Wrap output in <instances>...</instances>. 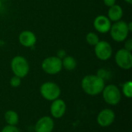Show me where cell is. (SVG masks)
<instances>
[{"label":"cell","instance_id":"1","mask_svg":"<svg viewBox=\"0 0 132 132\" xmlns=\"http://www.w3.org/2000/svg\"><path fill=\"white\" fill-rule=\"evenodd\" d=\"M105 86V80L96 74L86 75L81 80V88L89 96H97L101 94Z\"/></svg>","mask_w":132,"mask_h":132},{"label":"cell","instance_id":"2","mask_svg":"<svg viewBox=\"0 0 132 132\" xmlns=\"http://www.w3.org/2000/svg\"><path fill=\"white\" fill-rule=\"evenodd\" d=\"M102 97L106 104L111 106H115L118 104L122 97L121 90L115 84L105 85L102 92Z\"/></svg>","mask_w":132,"mask_h":132},{"label":"cell","instance_id":"3","mask_svg":"<svg viewBox=\"0 0 132 132\" xmlns=\"http://www.w3.org/2000/svg\"><path fill=\"white\" fill-rule=\"evenodd\" d=\"M11 70L15 76L21 79L26 77L29 72V64L28 60L22 56H15L11 60Z\"/></svg>","mask_w":132,"mask_h":132},{"label":"cell","instance_id":"4","mask_svg":"<svg viewBox=\"0 0 132 132\" xmlns=\"http://www.w3.org/2000/svg\"><path fill=\"white\" fill-rule=\"evenodd\" d=\"M109 32L114 41L117 43L124 42L128 39L130 32L128 28V22L122 20L115 22L113 25H111Z\"/></svg>","mask_w":132,"mask_h":132},{"label":"cell","instance_id":"5","mask_svg":"<svg viewBox=\"0 0 132 132\" xmlns=\"http://www.w3.org/2000/svg\"><path fill=\"white\" fill-rule=\"evenodd\" d=\"M39 92L41 96L48 101H53L57 98H60L61 94L60 86L51 81L43 83L39 87Z\"/></svg>","mask_w":132,"mask_h":132},{"label":"cell","instance_id":"6","mask_svg":"<svg viewBox=\"0 0 132 132\" xmlns=\"http://www.w3.org/2000/svg\"><path fill=\"white\" fill-rule=\"evenodd\" d=\"M43 70L49 75H56L62 69V60L56 56H51L45 58L41 64Z\"/></svg>","mask_w":132,"mask_h":132},{"label":"cell","instance_id":"7","mask_svg":"<svg viewBox=\"0 0 132 132\" xmlns=\"http://www.w3.org/2000/svg\"><path fill=\"white\" fill-rule=\"evenodd\" d=\"M115 63L122 70H130L132 67L131 52L122 48L118 50L114 56Z\"/></svg>","mask_w":132,"mask_h":132},{"label":"cell","instance_id":"8","mask_svg":"<svg viewBox=\"0 0 132 132\" xmlns=\"http://www.w3.org/2000/svg\"><path fill=\"white\" fill-rule=\"evenodd\" d=\"M94 53L98 60L106 61L112 56L113 49L108 41L100 40L98 43L94 46Z\"/></svg>","mask_w":132,"mask_h":132},{"label":"cell","instance_id":"9","mask_svg":"<svg viewBox=\"0 0 132 132\" xmlns=\"http://www.w3.org/2000/svg\"><path fill=\"white\" fill-rule=\"evenodd\" d=\"M115 121V113L110 108H104L101 110L97 116V122L99 126L102 128H108L111 126Z\"/></svg>","mask_w":132,"mask_h":132},{"label":"cell","instance_id":"10","mask_svg":"<svg viewBox=\"0 0 132 132\" xmlns=\"http://www.w3.org/2000/svg\"><path fill=\"white\" fill-rule=\"evenodd\" d=\"M50 112L52 118L56 119H60L63 118L67 111V104L63 99L57 98L51 101Z\"/></svg>","mask_w":132,"mask_h":132},{"label":"cell","instance_id":"11","mask_svg":"<svg viewBox=\"0 0 132 132\" xmlns=\"http://www.w3.org/2000/svg\"><path fill=\"white\" fill-rule=\"evenodd\" d=\"M55 127L54 121L52 117L43 116L36 123L35 132H53Z\"/></svg>","mask_w":132,"mask_h":132},{"label":"cell","instance_id":"12","mask_svg":"<svg viewBox=\"0 0 132 132\" xmlns=\"http://www.w3.org/2000/svg\"><path fill=\"white\" fill-rule=\"evenodd\" d=\"M94 29L101 34H105L109 32L111 27V22L108 18V16L104 15H97L93 22Z\"/></svg>","mask_w":132,"mask_h":132},{"label":"cell","instance_id":"13","mask_svg":"<svg viewBox=\"0 0 132 132\" xmlns=\"http://www.w3.org/2000/svg\"><path fill=\"white\" fill-rule=\"evenodd\" d=\"M36 40L37 39L35 33L30 30H24L19 35V42L24 47L30 48L34 46L36 43Z\"/></svg>","mask_w":132,"mask_h":132},{"label":"cell","instance_id":"14","mask_svg":"<svg viewBox=\"0 0 132 132\" xmlns=\"http://www.w3.org/2000/svg\"><path fill=\"white\" fill-rule=\"evenodd\" d=\"M123 9L119 5H114L111 7H109L108 12V18L111 20V22H118L121 20L123 17Z\"/></svg>","mask_w":132,"mask_h":132},{"label":"cell","instance_id":"15","mask_svg":"<svg viewBox=\"0 0 132 132\" xmlns=\"http://www.w3.org/2000/svg\"><path fill=\"white\" fill-rule=\"evenodd\" d=\"M4 118L8 125H12V126H16L19 121V117L18 113L13 110L7 111L4 114Z\"/></svg>","mask_w":132,"mask_h":132},{"label":"cell","instance_id":"16","mask_svg":"<svg viewBox=\"0 0 132 132\" xmlns=\"http://www.w3.org/2000/svg\"><path fill=\"white\" fill-rule=\"evenodd\" d=\"M77 63L76 59L72 56H66L62 59V66L66 70L72 71L77 67Z\"/></svg>","mask_w":132,"mask_h":132},{"label":"cell","instance_id":"17","mask_svg":"<svg viewBox=\"0 0 132 132\" xmlns=\"http://www.w3.org/2000/svg\"><path fill=\"white\" fill-rule=\"evenodd\" d=\"M99 41H100V39H99L98 35L94 32H90L86 36V42L90 46H94L95 45L98 43Z\"/></svg>","mask_w":132,"mask_h":132},{"label":"cell","instance_id":"18","mask_svg":"<svg viewBox=\"0 0 132 132\" xmlns=\"http://www.w3.org/2000/svg\"><path fill=\"white\" fill-rule=\"evenodd\" d=\"M122 94L126 98L132 97V82L131 80L126 81L122 86Z\"/></svg>","mask_w":132,"mask_h":132},{"label":"cell","instance_id":"19","mask_svg":"<svg viewBox=\"0 0 132 132\" xmlns=\"http://www.w3.org/2000/svg\"><path fill=\"white\" fill-rule=\"evenodd\" d=\"M21 83H22V79L17 76H15V75L10 79V81H9L10 86L12 87H14V88L19 87L21 85Z\"/></svg>","mask_w":132,"mask_h":132},{"label":"cell","instance_id":"20","mask_svg":"<svg viewBox=\"0 0 132 132\" xmlns=\"http://www.w3.org/2000/svg\"><path fill=\"white\" fill-rule=\"evenodd\" d=\"M109 74H110V73L108 70H106L104 68H101L97 70V73L96 75H97L99 77H101L104 80H105L106 79L109 78Z\"/></svg>","mask_w":132,"mask_h":132},{"label":"cell","instance_id":"21","mask_svg":"<svg viewBox=\"0 0 132 132\" xmlns=\"http://www.w3.org/2000/svg\"><path fill=\"white\" fill-rule=\"evenodd\" d=\"M1 132H19V129L16 126L7 125L2 129Z\"/></svg>","mask_w":132,"mask_h":132},{"label":"cell","instance_id":"22","mask_svg":"<svg viewBox=\"0 0 132 132\" xmlns=\"http://www.w3.org/2000/svg\"><path fill=\"white\" fill-rule=\"evenodd\" d=\"M124 42H125V44H124V46H125V48H124V49H125V50H128V51L131 52V50H132V39H125Z\"/></svg>","mask_w":132,"mask_h":132},{"label":"cell","instance_id":"23","mask_svg":"<svg viewBox=\"0 0 132 132\" xmlns=\"http://www.w3.org/2000/svg\"><path fill=\"white\" fill-rule=\"evenodd\" d=\"M103 2H104V4L108 8L116 4V0H103Z\"/></svg>","mask_w":132,"mask_h":132},{"label":"cell","instance_id":"24","mask_svg":"<svg viewBox=\"0 0 132 132\" xmlns=\"http://www.w3.org/2000/svg\"><path fill=\"white\" fill-rule=\"evenodd\" d=\"M67 55H66V52L63 50H60L58 52H57V55H56V56H58L59 58H60L61 60L64 57V56H66Z\"/></svg>","mask_w":132,"mask_h":132},{"label":"cell","instance_id":"25","mask_svg":"<svg viewBox=\"0 0 132 132\" xmlns=\"http://www.w3.org/2000/svg\"><path fill=\"white\" fill-rule=\"evenodd\" d=\"M128 30H129V32H131L132 31V22H128Z\"/></svg>","mask_w":132,"mask_h":132},{"label":"cell","instance_id":"26","mask_svg":"<svg viewBox=\"0 0 132 132\" xmlns=\"http://www.w3.org/2000/svg\"><path fill=\"white\" fill-rule=\"evenodd\" d=\"M125 2H126L127 3H128V4H131L132 3V0H124Z\"/></svg>","mask_w":132,"mask_h":132},{"label":"cell","instance_id":"27","mask_svg":"<svg viewBox=\"0 0 132 132\" xmlns=\"http://www.w3.org/2000/svg\"><path fill=\"white\" fill-rule=\"evenodd\" d=\"M2 2L0 0V8H1V6H2Z\"/></svg>","mask_w":132,"mask_h":132},{"label":"cell","instance_id":"28","mask_svg":"<svg viewBox=\"0 0 132 132\" xmlns=\"http://www.w3.org/2000/svg\"><path fill=\"white\" fill-rule=\"evenodd\" d=\"M2 2H3V1H7V0H1Z\"/></svg>","mask_w":132,"mask_h":132}]
</instances>
